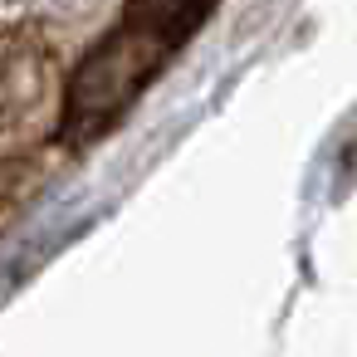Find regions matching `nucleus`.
I'll return each mask as SVG.
<instances>
[{
	"mask_svg": "<svg viewBox=\"0 0 357 357\" xmlns=\"http://www.w3.org/2000/svg\"><path fill=\"white\" fill-rule=\"evenodd\" d=\"M206 20V6H128L64 74V103L54 137L89 147L123 123V113L152 89L167 59Z\"/></svg>",
	"mask_w": 357,
	"mask_h": 357,
	"instance_id": "f257e3e1",
	"label": "nucleus"
},
{
	"mask_svg": "<svg viewBox=\"0 0 357 357\" xmlns=\"http://www.w3.org/2000/svg\"><path fill=\"white\" fill-rule=\"evenodd\" d=\"M64 103V69L59 50L40 25L0 30V137L30 142L59 128Z\"/></svg>",
	"mask_w": 357,
	"mask_h": 357,
	"instance_id": "f03ea898",
	"label": "nucleus"
}]
</instances>
